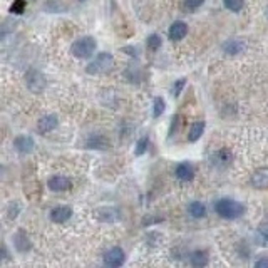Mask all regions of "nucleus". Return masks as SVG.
<instances>
[{
  "label": "nucleus",
  "mask_w": 268,
  "mask_h": 268,
  "mask_svg": "<svg viewBox=\"0 0 268 268\" xmlns=\"http://www.w3.org/2000/svg\"><path fill=\"white\" fill-rule=\"evenodd\" d=\"M215 211L218 213L222 218H226V220H235L238 216H242V213L245 211L242 203L235 200H230V198H223L220 201H216L215 204Z\"/></svg>",
  "instance_id": "f257e3e1"
},
{
  "label": "nucleus",
  "mask_w": 268,
  "mask_h": 268,
  "mask_svg": "<svg viewBox=\"0 0 268 268\" xmlns=\"http://www.w3.org/2000/svg\"><path fill=\"white\" fill-rule=\"evenodd\" d=\"M97 47V42L94 41L92 37L86 35V37H81L70 45V54H72L76 59H89L94 54Z\"/></svg>",
  "instance_id": "f03ea898"
},
{
  "label": "nucleus",
  "mask_w": 268,
  "mask_h": 268,
  "mask_svg": "<svg viewBox=\"0 0 268 268\" xmlns=\"http://www.w3.org/2000/svg\"><path fill=\"white\" fill-rule=\"evenodd\" d=\"M112 66H114V57L111 56V54L101 52L94 57V61L90 62L88 67H86V70H88V74H94V76H97V74L109 72V70L112 69Z\"/></svg>",
  "instance_id": "7ed1b4c3"
},
{
  "label": "nucleus",
  "mask_w": 268,
  "mask_h": 268,
  "mask_svg": "<svg viewBox=\"0 0 268 268\" xmlns=\"http://www.w3.org/2000/svg\"><path fill=\"white\" fill-rule=\"evenodd\" d=\"M25 81H27V88H29L32 92H41V90L45 89V77L44 74H41L39 70H29L25 76Z\"/></svg>",
  "instance_id": "20e7f679"
},
{
  "label": "nucleus",
  "mask_w": 268,
  "mask_h": 268,
  "mask_svg": "<svg viewBox=\"0 0 268 268\" xmlns=\"http://www.w3.org/2000/svg\"><path fill=\"white\" fill-rule=\"evenodd\" d=\"M124 260H126V255L119 246L111 248V250L106 251V255H104V263L108 267H112V268L121 267L124 263Z\"/></svg>",
  "instance_id": "39448f33"
},
{
  "label": "nucleus",
  "mask_w": 268,
  "mask_h": 268,
  "mask_svg": "<svg viewBox=\"0 0 268 268\" xmlns=\"http://www.w3.org/2000/svg\"><path fill=\"white\" fill-rule=\"evenodd\" d=\"M251 184L258 190H267L268 188V168H258L251 175Z\"/></svg>",
  "instance_id": "423d86ee"
},
{
  "label": "nucleus",
  "mask_w": 268,
  "mask_h": 268,
  "mask_svg": "<svg viewBox=\"0 0 268 268\" xmlns=\"http://www.w3.org/2000/svg\"><path fill=\"white\" fill-rule=\"evenodd\" d=\"M72 216V208L70 206H57L50 211V220L54 223H66Z\"/></svg>",
  "instance_id": "0eeeda50"
},
{
  "label": "nucleus",
  "mask_w": 268,
  "mask_h": 268,
  "mask_svg": "<svg viewBox=\"0 0 268 268\" xmlns=\"http://www.w3.org/2000/svg\"><path fill=\"white\" fill-rule=\"evenodd\" d=\"M186 34H188V25L184 22H181V21L175 22L168 30V35H169L171 41H181V39L186 37Z\"/></svg>",
  "instance_id": "6e6552de"
},
{
  "label": "nucleus",
  "mask_w": 268,
  "mask_h": 268,
  "mask_svg": "<svg viewBox=\"0 0 268 268\" xmlns=\"http://www.w3.org/2000/svg\"><path fill=\"white\" fill-rule=\"evenodd\" d=\"M57 128V117L54 114H47V116L42 117L37 124V131L41 134H47Z\"/></svg>",
  "instance_id": "1a4fd4ad"
},
{
  "label": "nucleus",
  "mask_w": 268,
  "mask_h": 268,
  "mask_svg": "<svg viewBox=\"0 0 268 268\" xmlns=\"http://www.w3.org/2000/svg\"><path fill=\"white\" fill-rule=\"evenodd\" d=\"M14 146L15 149H17L19 153H22V155H27V153H30L34 149V139L30 136H19L14 139Z\"/></svg>",
  "instance_id": "9d476101"
},
{
  "label": "nucleus",
  "mask_w": 268,
  "mask_h": 268,
  "mask_svg": "<svg viewBox=\"0 0 268 268\" xmlns=\"http://www.w3.org/2000/svg\"><path fill=\"white\" fill-rule=\"evenodd\" d=\"M47 186L52 191H66L72 186L70 179H67L66 176H52L49 181H47Z\"/></svg>",
  "instance_id": "9b49d317"
},
{
  "label": "nucleus",
  "mask_w": 268,
  "mask_h": 268,
  "mask_svg": "<svg viewBox=\"0 0 268 268\" xmlns=\"http://www.w3.org/2000/svg\"><path fill=\"white\" fill-rule=\"evenodd\" d=\"M176 178L181 181H191L195 178V168L190 163H181L176 166Z\"/></svg>",
  "instance_id": "f8f14e48"
},
{
  "label": "nucleus",
  "mask_w": 268,
  "mask_h": 268,
  "mask_svg": "<svg viewBox=\"0 0 268 268\" xmlns=\"http://www.w3.org/2000/svg\"><path fill=\"white\" fill-rule=\"evenodd\" d=\"M243 49H245V44H243L240 39H231V41L223 44V52L230 54V56H236V54H240Z\"/></svg>",
  "instance_id": "ddd939ff"
},
{
  "label": "nucleus",
  "mask_w": 268,
  "mask_h": 268,
  "mask_svg": "<svg viewBox=\"0 0 268 268\" xmlns=\"http://www.w3.org/2000/svg\"><path fill=\"white\" fill-rule=\"evenodd\" d=\"M14 245L19 251H27L30 248L29 236L23 233V231H19V233L14 236Z\"/></svg>",
  "instance_id": "4468645a"
},
{
  "label": "nucleus",
  "mask_w": 268,
  "mask_h": 268,
  "mask_svg": "<svg viewBox=\"0 0 268 268\" xmlns=\"http://www.w3.org/2000/svg\"><path fill=\"white\" fill-rule=\"evenodd\" d=\"M97 213L106 215L101 218V222H117V220L121 218V213H119V210H116V208H99V210L96 211V215Z\"/></svg>",
  "instance_id": "2eb2a0df"
},
{
  "label": "nucleus",
  "mask_w": 268,
  "mask_h": 268,
  "mask_svg": "<svg viewBox=\"0 0 268 268\" xmlns=\"http://www.w3.org/2000/svg\"><path fill=\"white\" fill-rule=\"evenodd\" d=\"M204 131V123L203 121H198V123L191 124L190 128V133H188V141L190 143H195V141H198L201 137V134Z\"/></svg>",
  "instance_id": "dca6fc26"
},
{
  "label": "nucleus",
  "mask_w": 268,
  "mask_h": 268,
  "mask_svg": "<svg viewBox=\"0 0 268 268\" xmlns=\"http://www.w3.org/2000/svg\"><path fill=\"white\" fill-rule=\"evenodd\" d=\"M188 211H190V215L193 218H204V216H206V206L201 204L200 201H193V203H190Z\"/></svg>",
  "instance_id": "f3484780"
},
{
  "label": "nucleus",
  "mask_w": 268,
  "mask_h": 268,
  "mask_svg": "<svg viewBox=\"0 0 268 268\" xmlns=\"http://www.w3.org/2000/svg\"><path fill=\"white\" fill-rule=\"evenodd\" d=\"M231 161V155L228 149H220V151H216L215 155H213V163L216 164H222V166H228Z\"/></svg>",
  "instance_id": "a211bd4d"
},
{
  "label": "nucleus",
  "mask_w": 268,
  "mask_h": 268,
  "mask_svg": "<svg viewBox=\"0 0 268 268\" xmlns=\"http://www.w3.org/2000/svg\"><path fill=\"white\" fill-rule=\"evenodd\" d=\"M190 262H191V265L193 267H206L208 265V255H206V251H195V253L191 255V258H190Z\"/></svg>",
  "instance_id": "6ab92c4d"
},
{
  "label": "nucleus",
  "mask_w": 268,
  "mask_h": 268,
  "mask_svg": "<svg viewBox=\"0 0 268 268\" xmlns=\"http://www.w3.org/2000/svg\"><path fill=\"white\" fill-rule=\"evenodd\" d=\"M108 144L109 143L102 136H94V137H90L88 143H86V146H88L89 149H106L108 148Z\"/></svg>",
  "instance_id": "aec40b11"
},
{
  "label": "nucleus",
  "mask_w": 268,
  "mask_h": 268,
  "mask_svg": "<svg viewBox=\"0 0 268 268\" xmlns=\"http://www.w3.org/2000/svg\"><path fill=\"white\" fill-rule=\"evenodd\" d=\"M164 108H166V102H164L163 97H156L155 102H153V116L159 117L164 112Z\"/></svg>",
  "instance_id": "412c9836"
},
{
  "label": "nucleus",
  "mask_w": 268,
  "mask_h": 268,
  "mask_svg": "<svg viewBox=\"0 0 268 268\" xmlns=\"http://www.w3.org/2000/svg\"><path fill=\"white\" fill-rule=\"evenodd\" d=\"M148 144H149V139L148 137H141L139 141H137V144H136V149H134V155L136 156H143L146 151H148Z\"/></svg>",
  "instance_id": "4be33fe9"
},
{
  "label": "nucleus",
  "mask_w": 268,
  "mask_h": 268,
  "mask_svg": "<svg viewBox=\"0 0 268 268\" xmlns=\"http://www.w3.org/2000/svg\"><path fill=\"white\" fill-rule=\"evenodd\" d=\"M25 5H27L25 0H14L10 5V12L15 15H21V14H23V10H25Z\"/></svg>",
  "instance_id": "5701e85b"
},
{
  "label": "nucleus",
  "mask_w": 268,
  "mask_h": 268,
  "mask_svg": "<svg viewBox=\"0 0 268 268\" xmlns=\"http://www.w3.org/2000/svg\"><path fill=\"white\" fill-rule=\"evenodd\" d=\"M159 47H161V37L159 35H156V34L149 35L148 37V49L153 50V52H156Z\"/></svg>",
  "instance_id": "b1692460"
},
{
  "label": "nucleus",
  "mask_w": 268,
  "mask_h": 268,
  "mask_svg": "<svg viewBox=\"0 0 268 268\" xmlns=\"http://www.w3.org/2000/svg\"><path fill=\"white\" fill-rule=\"evenodd\" d=\"M224 7L230 9L231 12H240L243 9V0H223Z\"/></svg>",
  "instance_id": "393cba45"
},
{
  "label": "nucleus",
  "mask_w": 268,
  "mask_h": 268,
  "mask_svg": "<svg viewBox=\"0 0 268 268\" xmlns=\"http://www.w3.org/2000/svg\"><path fill=\"white\" fill-rule=\"evenodd\" d=\"M204 3V0H184V5H186V9L190 10H196L198 7H201Z\"/></svg>",
  "instance_id": "a878e982"
},
{
  "label": "nucleus",
  "mask_w": 268,
  "mask_h": 268,
  "mask_svg": "<svg viewBox=\"0 0 268 268\" xmlns=\"http://www.w3.org/2000/svg\"><path fill=\"white\" fill-rule=\"evenodd\" d=\"M184 84H186V81H184V79H179V81H176V84L173 86V94H175V96H179L181 89L184 88Z\"/></svg>",
  "instance_id": "bb28decb"
},
{
  "label": "nucleus",
  "mask_w": 268,
  "mask_h": 268,
  "mask_svg": "<svg viewBox=\"0 0 268 268\" xmlns=\"http://www.w3.org/2000/svg\"><path fill=\"white\" fill-rule=\"evenodd\" d=\"M258 231H260V235H262L263 238L268 240V223H262V224H260Z\"/></svg>",
  "instance_id": "cd10ccee"
},
{
  "label": "nucleus",
  "mask_w": 268,
  "mask_h": 268,
  "mask_svg": "<svg viewBox=\"0 0 268 268\" xmlns=\"http://www.w3.org/2000/svg\"><path fill=\"white\" fill-rule=\"evenodd\" d=\"M255 267H257V268L267 267L268 268V258H262V260H258V262H255Z\"/></svg>",
  "instance_id": "c85d7f7f"
},
{
  "label": "nucleus",
  "mask_w": 268,
  "mask_h": 268,
  "mask_svg": "<svg viewBox=\"0 0 268 268\" xmlns=\"http://www.w3.org/2000/svg\"><path fill=\"white\" fill-rule=\"evenodd\" d=\"M267 19H268V10H267Z\"/></svg>",
  "instance_id": "c756f323"
}]
</instances>
